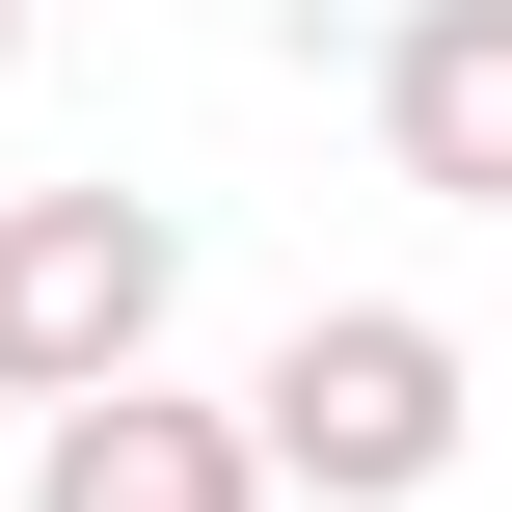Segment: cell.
<instances>
[{
  "mask_svg": "<svg viewBox=\"0 0 512 512\" xmlns=\"http://www.w3.org/2000/svg\"><path fill=\"white\" fill-rule=\"evenodd\" d=\"M270 459H297V512H405V486H459V324H405V297H297L270 324Z\"/></svg>",
  "mask_w": 512,
  "mask_h": 512,
  "instance_id": "6da1fadb",
  "label": "cell"
},
{
  "mask_svg": "<svg viewBox=\"0 0 512 512\" xmlns=\"http://www.w3.org/2000/svg\"><path fill=\"white\" fill-rule=\"evenodd\" d=\"M162 189H0V405H81V378H162Z\"/></svg>",
  "mask_w": 512,
  "mask_h": 512,
  "instance_id": "7a4b0ae2",
  "label": "cell"
},
{
  "mask_svg": "<svg viewBox=\"0 0 512 512\" xmlns=\"http://www.w3.org/2000/svg\"><path fill=\"white\" fill-rule=\"evenodd\" d=\"M27 512H297V459H270V405L81 378V405H27Z\"/></svg>",
  "mask_w": 512,
  "mask_h": 512,
  "instance_id": "3957f363",
  "label": "cell"
},
{
  "mask_svg": "<svg viewBox=\"0 0 512 512\" xmlns=\"http://www.w3.org/2000/svg\"><path fill=\"white\" fill-rule=\"evenodd\" d=\"M378 162L459 189V216H512V0H405L378 27Z\"/></svg>",
  "mask_w": 512,
  "mask_h": 512,
  "instance_id": "277c9868",
  "label": "cell"
},
{
  "mask_svg": "<svg viewBox=\"0 0 512 512\" xmlns=\"http://www.w3.org/2000/svg\"><path fill=\"white\" fill-rule=\"evenodd\" d=\"M0 81H27V0H0Z\"/></svg>",
  "mask_w": 512,
  "mask_h": 512,
  "instance_id": "5b68a950",
  "label": "cell"
}]
</instances>
